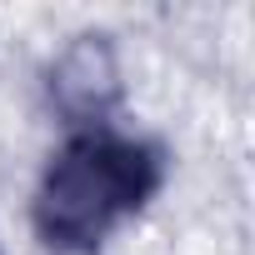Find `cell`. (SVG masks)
<instances>
[{
	"instance_id": "1",
	"label": "cell",
	"mask_w": 255,
	"mask_h": 255,
	"mask_svg": "<svg viewBox=\"0 0 255 255\" xmlns=\"http://www.w3.org/2000/svg\"><path fill=\"white\" fill-rule=\"evenodd\" d=\"M155 185H160L155 150L135 135L95 125V130L70 135L50 160L35 195V225L60 250H90L120 220H130Z\"/></svg>"
},
{
	"instance_id": "2",
	"label": "cell",
	"mask_w": 255,
	"mask_h": 255,
	"mask_svg": "<svg viewBox=\"0 0 255 255\" xmlns=\"http://www.w3.org/2000/svg\"><path fill=\"white\" fill-rule=\"evenodd\" d=\"M115 90H120V70H115L110 45L95 40V35H80L55 65V100L70 115L90 120V115H100L115 100Z\"/></svg>"
}]
</instances>
